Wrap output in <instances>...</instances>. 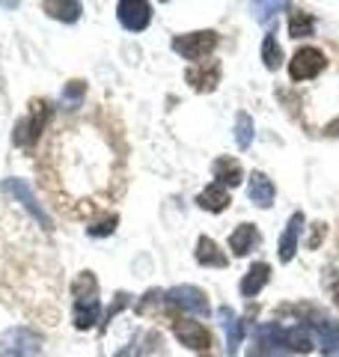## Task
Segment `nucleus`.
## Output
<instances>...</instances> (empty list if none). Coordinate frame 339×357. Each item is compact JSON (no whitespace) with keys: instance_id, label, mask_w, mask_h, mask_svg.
Listing matches in <instances>:
<instances>
[{"instance_id":"f3484780","label":"nucleus","mask_w":339,"mask_h":357,"mask_svg":"<svg viewBox=\"0 0 339 357\" xmlns=\"http://www.w3.org/2000/svg\"><path fill=\"white\" fill-rule=\"evenodd\" d=\"M98 312H101L98 298H93V301H75V312H72V319H75V328H77V331H86V328H93L96 321H98Z\"/></svg>"},{"instance_id":"f03ea898","label":"nucleus","mask_w":339,"mask_h":357,"mask_svg":"<svg viewBox=\"0 0 339 357\" xmlns=\"http://www.w3.org/2000/svg\"><path fill=\"white\" fill-rule=\"evenodd\" d=\"M218 33L214 30H197V33H185V36H176L173 39V51L179 54V57L185 60H194V66L206 57V54H211L214 48H218Z\"/></svg>"},{"instance_id":"2eb2a0df","label":"nucleus","mask_w":339,"mask_h":357,"mask_svg":"<svg viewBox=\"0 0 339 357\" xmlns=\"http://www.w3.org/2000/svg\"><path fill=\"white\" fill-rule=\"evenodd\" d=\"M211 173H214V178H218V185H229V188H235L244 178L241 164L235 158H218L211 164Z\"/></svg>"},{"instance_id":"393cba45","label":"nucleus","mask_w":339,"mask_h":357,"mask_svg":"<svg viewBox=\"0 0 339 357\" xmlns=\"http://www.w3.org/2000/svg\"><path fill=\"white\" fill-rule=\"evenodd\" d=\"M84 93H86L84 81H69V84H66V89H63V102L69 107H77V105H81V98H84Z\"/></svg>"},{"instance_id":"a211bd4d","label":"nucleus","mask_w":339,"mask_h":357,"mask_svg":"<svg viewBox=\"0 0 339 357\" xmlns=\"http://www.w3.org/2000/svg\"><path fill=\"white\" fill-rule=\"evenodd\" d=\"M197 203H199V208H206V211H223L226 206L232 203V199H229V194H226L223 185L214 182V185H209L206 191L197 197Z\"/></svg>"},{"instance_id":"6ab92c4d","label":"nucleus","mask_w":339,"mask_h":357,"mask_svg":"<svg viewBox=\"0 0 339 357\" xmlns=\"http://www.w3.org/2000/svg\"><path fill=\"white\" fill-rule=\"evenodd\" d=\"M42 9L48 13L51 18H56V21H77L81 18V13H84V6L77 3V0H66V3H60V0H48V3H42Z\"/></svg>"},{"instance_id":"423d86ee","label":"nucleus","mask_w":339,"mask_h":357,"mask_svg":"<svg viewBox=\"0 0 339 357\" xmlns=\"http://www.w3.org/2000/svg\"><path fill=\"white\" fill-rule=\"evenodd\" d=\"M3 188H6V194H13L21 206H24L33 218H36L39 223H42V229H51L54 223H51V218H48V211L42 208V203H36V197H33V191H30V185L24 182V178H6L3 182Z\"/></svg>"},{"instance_id":"b1692460","label":"nucleus","mask_w":339,"mask_h":357,"mask_svg":"<svg viewBox=\"0 0 339 357\" xmlns=\"http://www.w3.org/2000/svg\"><path fill=\"white\" fill-rule=\"evenodd\" d=\"M241 337H244V325H241V319H232L229 325H226V357H235V354H239Z\"/></svg>"},{"instance_id":"f257e3e1","label":"nucleus","mask_w":339,"mask_h":357,"mask_svg":"<svg viewBox=\"0 0 339 357\" xmlns=\"http://www.w3.org/2000/svg\"><path fill=\"white\" fill-rule=\"evenodd\" d=\"M42 340L30 328H9L0 337V357H39Z\"/></svg>"},{"instance_id":"ddd939ff","label":"nucleus","mask_w":339,"mask_h":357,"mask_svg":"<svg viewBox=\"0 0 339 357\" xmlns=\"http://www.w3.org/2000/svg\"><path fill=\"white\" fill-rule=\"evenodd\" d=\"M247 197H250L253 206L268 208L271 203H274V182H271L265 173H253L250 176V185H247Z\"/></svg>"},{"instance_id":"9d476101","label":"nucleus","mask_w":339,"mask_h":357,"mask_svg":"<svg viewBox=\"0 0 339 357\" xmlns=\"http://www.w3.org/2000/svg\"><path fill=\"white\" fill-rule=\"evenodd\" d=\"M301 229H303V211H295L280 236V262H292V256L298 250V241H301Z\"/></svg>"},{"instance_id":"0eeeda50","label":"nucleus","mask_w":339,"mask_h":357,"mask_svg":"<svg viewBox=\"0 0 339 357\" xmlns=\"http://www.w3.org/2000/svg\"><path fill=\"white\" fill-rule=\"evenodd\" d=\"M167 301H170V304H176V307H182V310L197 312V316H209V310H211L206 292L197 289V286H176V289H170Z\"/></svg>"},{"instance_id":"6e6552de","label":"nucleus","mask_w":339,"mask_h":357,"mask_svg":"<svg viewBox=\"0 0 339 357\" xmlns=\"http://www.w3.org/2000/svg\"><path fill=\"white\" fill-rule=\"evenodd\" d=\"M173 333L179 337V342L188 345V349H194V351H206L209 345H211L209 331L202 328L199 321H190V319H176V321H173Z\"/></svg>"},{"instance_id":"aec40b11","label":"nucleus","mask_w":339,"mask_h":357,"mask_svg":"<svg viewBox=\"0 0 339 357\" xmlns=\"http://www.w3.org/2000/svg\"><path fill=\"white\" fill-rule=\"evenodd\" d=\"M72 298L75 301H93V298H98V280H96L93 271L77 274V280L72 283Z\"/></svg>"},{"instance_id":"4be33fe9","label":"nucleus","mask_w":339,"mask_h":357,"mask_svg":"<svg viewBox=\"0 0 339 357\" xmlns=\"http://www.w3.org/2000/svg\"><path fill=\"white\" fill-rule=\"evenodd\" d=\"M262 63H265V69H271V72H277L280 63H282V51H280V45L274 39V33H268V36L262 39Z\"/></svg>"},{"instance_id":"412c9836","label":"nucleus","mask_w":339,"mask_h":357,"mask_svg":"<svg viewBox=\"0 0 339 357\" xmlns=\"http://www.w3.org/2000/svg\"><path fill=\"white\" fill-rule=\"evenodd\" d=\"M312 30H315V21L310 13H301V9H295V13L289 15V33L295 39H307L312 36Z\"/></svg>"},{"instance_id":"20e7f679","label":"nucleus","mask_w":339,"mask_h":357,"mask_svg":"<svg viewBox=\"0 0 339 357\" xmlns=\"http://www.w3.org/2000/svg\"><path fill=\"white\" fill-rule=\"evenodd\" d=\"M327 66V57L324 51L319 48H298L295 57L289 60V75L292 81H312V77H319Z\"/></svg>"},{"instance_id":"7ed1b4c3","label":"nucleus","mask_w":339,"mask_h":357,"mask_svg":"<svg viewBox=\"0 0 339 357\" xmlns=\"http://www.w3.org/2000/svg\"><path fill=\"white\" fill-rule=\"evenodd\" d=\"M48 116H51L48 105H45V102H33L30 114L15 126V134H13L15 146H33V143L39 140V134L45 128V122H48Z\"/></svg>"},{"instance_id":"dca6fc26","label":"nucleus","mask_w":339,"mask_h":357,"mask_svg":"<svg viewBox=\"0 0 339 357\" xmlns=\"http://www.w3.org/2000/svg\"><path fill=\"white\" fill-rule=\"evenodd\" d=\"M197 262L206 265V268H226V262H229V259H226V253L209 236H202L197 241Z\"/></svg>"},{"instance_id":"f8f14e48","label":"nucleus","mask_w":339,"mask_h":357,"mask_svg":"<svg viewBox=\"0 0 339 357\" xmlns=\"http://www.w3.org/2000/svg\"><path fill=\"white\" fill-rule=\"evenodd\" d=\"M259 241H262V236H259V229L253 223H241V227L229 236V250L235 256H247L253 248H259Z\"/></svg>"},{"instance_id":"cd10ccee","label":"nucleus","mask_w":339,"mask_h":357,"mask_svg":"<svg viewBox=\"0 0 339 357\" xmlns=\"http://www.w3.org/2000/svg\"><path fill=\"white\" fill-rule=\"evenodd\" d=\"M322 236H324V223H312V236H310V241H307V248H310V250L319 248Z\"/></svg>"},{"instance_id":"c756f323","label":"nucleus","mask_w":339,"mask_h":357,"mask_svg":"<svg viewBox=\"0 0 339 357\" xmlns=\"http://www.w3.org/2000/svg\"><path fill=\"white\" fill-rule=\"evenodd\" d=\"M324 131H327V134H339V119H333V122H331V126H327Z\"/></svg>"},{"instance_id":"bb28decb","label":"nucleus","mask_w":339,"mask_h":357,"mask_svg":"<svg viewBox=\"0 0 339 357\" xmlns=\"http://www.w3.org/2000/svg\"><path fill=\"white\" fill-rule=\"evenodd\" d=\"M286 6H289V3H253L250 9L256 13V18H259V21H268L271 15L280 13V9H286Z\"/></svg>"},{"instance_id":"9b49d317","label":"nucleus","mask_w":339,"mask_h":357,"mask_svg":"<svg viewBox=\"0 0 339 357\" xmlns=\"http://www.w3.org/2000/svg\"><path fill=\"white\" fill-rule=\"evenodd\" d=\"M268 280H271V265L268 262L250 265V268H247V274H244V280H241V295L244 298H256L265 289Z\"/></svg>"},{"instance_id":"a878e982","label":"nucleus","mask_w":339,"mask_h":357,"mask_svg":"<svg viewBox=\"0 0 339 357\" xmlns=\"http://www.w3.org/2000/svg\"><path fill=\"white\" fill-rule=\"evenodd\" d=\"M116 223H119V218L110 215V218H105V220H98L96 227H89L86 232H89V236H96V238H101V236H110V232L116 229Z\"/></svg>"},{"instance_id":"c85d7f7f","label":"nucleus","mask_w":339,"mask_h":357,"mask_svg":"<svg viewBox=\"0 0 339 357\" xmlns=\"http://www.w3.org/2000/svg\"><path fill=\"white\" fill-rule=\"evenodd\" d=\"M126 304H128V295H126V292H119V295H116V304H113V307L107 310V321H110L113 316H116V312H119L122 307H126Z\"/></svg>"},{"instance_id":"5701e85b","label":"nucleus","mask_w":339,"mask_h":357,"mask_svg":"<svg viewBox=\"0 0 339 357\" xmlns=\"http://www.w3.org/2000/svg\"><path fill=\"white\" fill-rule=\"evenodd\" d=\"M235 143H239V149H247L253 143V119L247 114L235 116Z\"/></svg>"},{"instance_id":"4468645a","label":"nucleus","mask_w":339,"mask_h":357,"mask_svg":"<svg viewBox=\"0 0 339 357\" xmlns=\"http://www.w3.org/2000/svg\"><path fill=\"white\" fill-rule=\"evenodd\" d=\"M312 331H315V337H319V345L327 351V354H339V325L336 321H331V319H315L312 321Z\"/></svg>"},{"instance_id":"1a4fd4ad","label":"nucleus","mask_w":339,"mask_h":357,"mask_svg":"<svg viewBox=\"0 0 339 357\" xmlns=\"http://www.w3.org/2000/svg\"><path fill=\"white\" fill-rule=\"evenodd\" d=\"M185 81L197 89V93H211L220 84V63L209 60V63H197L185 72Z\"/></svg>"},{"instance_id":"7c9ffc66","label":"nucleus","mask_w":339,"mask_h":357,"mask_svg":"<svg viewBox=\"0 0 339 357\" xmlns=\"http://www.w3.org/2000/svg\"><path fill=\"white\" fill-rule=\"evenodd\" d=\"M336 307H339V295H336Z\"/></svg>"},{"instance_id":"39448f33","label":"nucleus","mask_w":339,"mask_h":357,"mask_svg":"<svg viewBox=\"0 0 339 357\" xmlns=\"http://www.w3.org/2000/svg\"><path fill=\"white\" fill-rule=\"evenodd\" d=\"M116 18L126 30L140 33L152 21V3H146V0H122V3H116Z\"/></svg>"}]
</instances>
